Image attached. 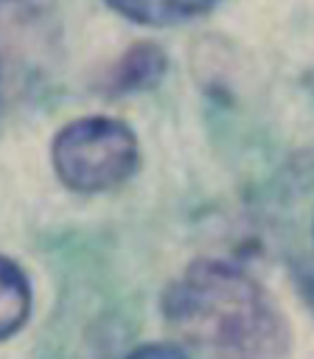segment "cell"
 <instances>
[{"instance_id":"6da1fadb","label":"cell","mask_w":314,"mask_h":359,"mask_svg":"<svg viewBox=\"0 0 314 359\" xmlns=\"http://www.w3.org/2000/svg\"><path fill=\"white\" fill-rule=\"evenodd\" d=\"M160 311L179 342L216 359H280L289 345L269 292L227 258L188 264L163 289Z\"/></svg>"},{"instance_id":"7a4b0ae2","label":"cell","mask_w":314,"mask_h":359,"mask_svg":"<svg viewBox=\"0 0 314 359\" xmlns=\"http://www.w3.org/2000/svg\"><path fill=\"white\" fill-rule=\"evenodd\" d=\"M56 180L76 194L115 191L132 180L140 165L137 135L129 123L109 115H84L67 121L50 143Z\"/></svg>"},{"instance_id":"3957f363","label":"cell","mask_w":314,"mask_h":359,"mask_svg":"<svg viewBox=\"0 0 314 359\" xmlns=\"http://www.w3.org/2000/svg\"><path fill=\"white\" fill-rule=\"evenodd\" d=\"M168 70L165 50L157 42H135L129 45L104 73L101 79V93L104 95H129V93H143L151 90L163 81Z\"/></svg>"},{"instance_id":"277c9868","label":"cell","mask_w":314,"mask_h":359,"mask_svg":"<svg viewBox=\"0 0 314 359\" xmlns=\"http://www.w3.org/2000/svg\"><path fill=\"white\" fill-rule=\"evenodd\" d=\"M118 17L146 25V28H168L188 20H196L213 11L221 0H104Z\"/></svg>"},{"instance_id":"5b68a950","label":"cell","mask_w":314,"mask_h":359,"mask_svg":"<svg viewBox=\"0 0 314 359\" xmlns=\"http://www.w3.org/2000/svg\"><path fill=\"white\" fill-rule=\"evenodd\" d=\"M31 280L22 272V266L8 258L0 255V342L14 337L31 317Z\"/></svg>"},{"instance_id":"8992f818","label":"cell","mask_w":314,"mask_h":359,"mask_svg":"<svg viewBox=\"0 0 314 359\" xmlns=\"http://www.w3.org/2000/svg\"><path fill=\"white\" fill-rule=\"evenodd\" d=\"M126 359H185V353L171 342H149V345H137Z\"/></svg>"},{"instance_id":"52a82bcc","label":"cell","mask_w":314,"mask_h":359,"mask_svg":"<svg viewBox=\"0 0 314 359\" xmlns=\"http://www.w3.org/2000/svg\"><path fill=\"white\" fill-rule=\"evenodd\" d=\"M3 95H6V56H3V45H0V109H3Z\"/></svg>"},{"instance_id":"ba28073f","label":"cell","mask_w":314,"mask_h":359,"mask_svg":"<svg viewBox=\"0 0 314 359\" xmlns=\"http://www.w3.org/2000/svg\"><path fill=\"white\" fill-rule=\"evenodd\" d=\"M303 87H306V90H308V93L314 95V67L303 73Z\"/></svg>"},{"instance_id":"9c48e42d","label":"cell","mask_w":314,"mask_h":359,"mask_svg":"<svg viewBox=\"0 0 314 359\" xmlns=\"http://www.w3.org/2000/svg\"><path fill=\"white\" fill-rule=\"evenodd\" d=\"M0 3H3V0H0Z\"/></svg>"}]
</instances>
